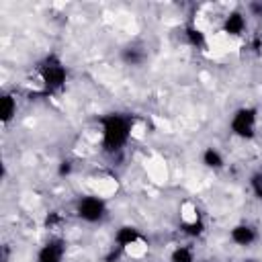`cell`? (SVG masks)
Masks as SVG:
<instances>
[{
    "label": "cell",
    "mask_w": 262,
    "mask_h": 262,
    "mask_svg": "<svg viewBox=\"0 0 262 262\" xmlns=\"http://www.w3.org/2000/svg\"><path fill=\"white\" fill-rule=\"evenodd\" d=\"M133 131V119L123 113H108L100 117V147L104 154H119Z\"/></svg>",
    "instance_id": "1"
},
{
    "label": "cell",
    "mask_w": 262,
    "mask_h": 262,
    "mask_svg": "<svg viewBox=\"0 0 262 262\" xmlns=\"http://www.w3.org/2000/svg\"><path fill=\"white\" fill-rule=\"evenodd\" d=\"M39 76H41V84H43L45 92L53 94V92H59L66 86V82H68V68L63 66L59 55L49 53L39 63Z\"/></svg>",
    "instance_id": "2"
},
{
    "label": "cell",
    "mask_w": 262,
    "mask_h": 262,
    "mask_svg": "<svg viewBox=\"0 0 262 262\" xmlns=\"http://www.w3.org/2000/svg\"><path fill=\"white\" fill-rule=\"evenodd\" d=\"M256 127H258V108L256 106H239L229 119V129L239 139H254Z\"/></svg>",
    "instance_id": "3"
},
{
    "label": "cell",
    "mask_w": 262,
    "mask_h": 262,
    "mask_svg": "<svg viewBox=\"0 0 262 262\" xmlns=\"http://www.w3.org/2000/svg\"><path fill=\"white\" fill-rule=\"evenodd\" d=\"M76 215L86 223H98L106 217V203L98 194H84L76 203Z\"/></svg>",
    "instance_id": "4"
},
{
    "label": "cell",
    "mask_w": 262,
    "mask_h": 262,
    "mask_svg": "<svg viewBox=\"0 0 262 262\" xmlns=\"http://www.w3.org/2000/svg\"><path fill=\"white\" fill-rule=\"evenodd\" d=\"M66 256V239L55 235L49 237L37 252V262H61Z\"/></svg>",
    "instance_id": "5"
},
{
    "label": "cell",
    "mask_w": 262,
    "mask_h": 262,
    "mask_svg": "<svg viewBox=\"0 0 262 262\" xmlns=\"http://www.w3.org/2000/svg\"><path fill=\"white\" fill-rule=\"evenodd\" d=\"M229 239L235 244V246H242V248H248L252 246L256 239H258V231L256 227L248 225V223H237L229 229Z\"/></svg>",
    "instance_id": "6"
},
{
    "label": "cell",
    "mask_w": 262,
    "mask_h": 262,
    "mask_svg": "<svg viewBox=\"0 0 262 262\" xmlns=\"http://www.w3.org/2000/svg\"><path fill=\"white\" fill-rule=\"evenodd\" d=\"M143 237H141V231L137 229V227H133V225H121L117 231H115V244H117V248H121V250H127V248H131V246H135V244H139Z\"/></svg>",
    "instance_id": "7"
},
{
    "label": "cell",
    "mask_w": 262,
    "mask_h": 262,
    "mask_svg": "<svg viewBox=\"0 0 262 262\" xmlns=\"http://www.w3.org/2000/svg\"><path fill=\"white\" fill-rule=\"evenodd\" d=\"M246 31V16L239 10H231L225 18H223V33L229 37H239Z\"/></svg>",
    "instance_id": "8"
},
{
    "label": "cell",
    "mask_w": 262,
    "mask_h": 262,
    "mask_svg": "<svg viewBox=\"0 0 262 262\" xmlns=\"http://www.w3.org/2000/svg\"><path fill=\"white\" fill-rule=\"evenodd\" d=\"M16 115V98L12 94H2L0 98V119L2 125H8Z\"/></svg>",
    "instance_id": "9"
},
{
    "label": "cell",
    "mask_w": 262,
    "mask_h": 262,
    "mask_svg": "<svg viewBox=\"0 0 262 262\" xmlns=\"http://www.w3.org/2000/svg\"><path fill=\"white\" fill-rule=\"evenodd\" d=\"M201 162L209 170H221L225 166V160H223V156H221V151L217 147H205V151L201 156Z\"/></svg>",
    "instance_id": "10"
},
{
    "label": "cell",
    "mask_w": 262,
    "mask_h": 262,
    "mask_svg": "<svg viewBox=\"0 0 262 262\" xmlns=\"http://www.w3.org/2000/svg\"><path fill=\"white\" fill-rule=\"evenodd\" d=\"M180 229H182V233L188 235V237H201V235L207 231V225H205V221H203L201 217H194L192 221H184V223L180 225Z\"/></svg>",
    "instance_id": "11"
},
{
    "label": "cell",
    "mask_w": 262,
    "mask_h": 262,
    "mask_svg": "<svg viewBox=\"0 0 262 262\" xmlns=\"http://www.w3.org/2000/svg\"><path fill=\"white\" fill-rule=\"evenodd\" d=\"M184 35H186L188 45H192V47H196V49H201V47L207 45V37H205V33H203L199 27H194V25H188V27L184 29Z\"/></svg>",
    "instance_id": "12"
},
{
    "label": "cell",
    "mask_w": 262,
    "mask_h": 262,
    "mask_svg": "<svg viewBox=\"0 0 262 262\" xmlns=\"http://www.w3.org/2000/svg\"><path fill=\"white\" fill-rule=\"evenodd\" d=\"M123 59L127 63H131V66H139V63L145 61V51L141 47H137V45H129V47L123 49Z\"/></svg>",
    "instance_id": "13"
},
{
    "label": "cell",
    "mask_w": 262,
    "mask_h": 262,
    "mask_svg": "<svg viewBox=\"0 0 262 262\" xmlns=\"http://www.w3.org/2000/svg\"><path fill=\"white\" fill-rule=\"evenodd\" d=\"M170 262H194V250L190 246H178L172 250Z\"/></svg>",
    "instance_id": "14"
},
{
    "label": "cell",
    "mask_w": 262,
    "mask_h": 262,
    "mask_svg": "<svg viewBox=\"0 0 262 262\" xmlns=\"http://www.w3.org/2000/svg\"><path fill=\"white\" fill-rule=\"evenodd\" d=\"M250 188L258 201H262V172H254L250 176Z\"/></svg>",
    "instance_id": "15"
},
{
    "label": "cell",
    "mask_w": 262,
    "mask_h": 262,
    "mask_svg": "<svg viewBox=\"0 0 262 262\" xmlns=\"http://www.w3.org/2000/svg\"><path fill=\"white\" fill-rule=\"evenodd\" d=\"M61 221H63V219H61V215H59L57 211H51V213H47V217H45V227L53 229V227H57Z\"/></svg>",
    "instance_id": "16"
},
{
    "label": "cell",
    "mask_w": 262,
    "mask_h": 262,
    "mask_svg": "<svg viewBox=\"0 0 262 262\" xmlns=\"http://www.w3.org/2000/svg\"><path fill=\"white\" fill-rule=\"evenodd\" d=\"M57 174H59V176H68V174H72V162H68V160L61 162L59 168H57Z\"/></svg>",
    "instance_id": "17"
},
{
    "label": "cell",
    "mask_w": 262,
    "mask_h": 262,
    "mask_svg": "<svg viewBox=\"0 0 262 262\" xmlns=\"http://www.w3.org/2000/svg\"><path fill=\"white\" fill-rule=\"evenodd\" d=\"M252 12H254L256 16H260V18H262V2H258V4H252Z\"/></svg>",
    "instance_id": "18"
},
{
    "label": "cell",
    "mask_w": 262,
    "mask_h": 262,
    "mask_svg": "<svg viewBox=\"0 0 262 262\" xmlns=\"http://www.w3.org/2000/svg\"><path fill=\"white\" fill-rule=\"evenodd\" d=\"M246 262H256V260H246Z\"/></svg>",
    "instance_id": "19"
}]
</instances>
